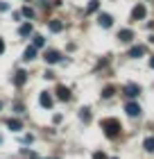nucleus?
Listing matches in <instances>:
<instances>
[{
    "label": "nucleus",
    "mask_w": 154,
    "mask_h": 159,
    "mask_svg": "<svg viewBox=\"0 0 154 159\" xmlns=\"http://www.w3.org/2000/svg\"><path fill=\"white\" fill-rule=\"evenodd\" d=\"M102 129H104V134L109 136V139H116V136L120 134V120L118 118H104L102 120Z\"/></svg>",
    "instance_id": "obj_1"
},
{
    "label": "nucleus",
    "mask_w": 154,
    "mask_h": 159,
    "mask_svg": "<svg viewBox=\"0 0 154 159\" xmlns=\"http://www.w3.org/2000/svg\"><path fill=\"white\" fill-rule=\"evenodd\" d=\"M125 111H127V116L136 118V116H141V105L138 102H127L125 105Z\"/></svg>",
    "instance_id": "obj_2"
},
{
    "label": "nucleus",
    "mask_w": 154,
    "mask_h": 159,
    "mask_svg": "<svg viewBox=\"0 0 154 159\" xmlns=\"http://www.w3.org/2000/svg\"><path fill=\"white\" fill-rule=\"evenodd\" d=\"M145 14H147L145 5H136L134 9H131V20H141V18H145Z\"/></svg>",
    "instance_id": "obj_3"
},
{
    "label": "nucleus",
    "mask_w": 154,
    "mask_h": 159,
    "mask_svg": "<svg viewBox=\"0 0 154 159\" xmlns=\"http://www.w3.org/2000/svg\"><path fill=\"white\" fill-rule=\"evenodd\" d=\"M39 102H41V107H43V109H50V107H52V102H55V100H52V96H50L48 91H43L41 96H39Z\"/></svg>",
    "instance_id": "obj_4"
},
{
    "label": "nucleus",
    "mask_w": 154,
    "mask_h": 159,
    "mask_svg": "<svg viewBox=\"0 0 154 159\" xmlns=\"http://www.w3.org/2000/svg\"><path fill=\"white\" fill-rule=\"evenodd\" d=\"M43 59H46L48 64H57V61H61V55L57 52V50H46V55H43Z\"/></svg>",
    "instance_id": "obj_5"
},
{
    "label": "nucleus",
    "mask_w": 154,
    "mask_h": 159,
    "mask_svg": "<svg viewBox=\"0 0 154 159\" xmlns=\"http://www.w3.org/2000/svg\"><path fill=\"white\" fill-rule=\"evenodd\" d=\"M138 93H141V86H138V84H127V86H125V96H127V98H136Z\"/></svg>",
    "instance_id": "obj_6"
},
{
    "label": "nucleus",
    "mask_w": 154,
    "mask_h": 159,
    "mask_svg": "<svg viewBox=\"0 0 154 159\" xmlns=\"http://www.w3.org/2000/svg\"><path fill=\"white\" fill-rule=\"evenodd\" d=\"M57 98H59V100H70V89L64 86V84H59V86H57Z\"/></svg>",
    "instance_id": "obj_7"
},
{
    "label": "nucleus",
    "mask_w": 154,
    "mask_h": 159,
    "mask_svg": "<svg viewBox=\"0 0 154 159\" xmlns=\"http://www.w3.org/2000/svg\"><path fill=\"white\" fill-rule=\"evenodd\" d=\"M25 82H27V73H25V70H16V75H14V84L23 86Z\"/></svg>",
    "instance_id": "obj_8"
},
{
    "label": "nucleus",
    "mask_w": 154,
    "mask_h": 159,
    "mask_svg": "<svg viewBox=\"0 0 154 159\" xmlns=\"http://www.w3.org/2000/svg\"><path fill=\"white\" fill-rule=\"evenodd\" d=\"M143 55H145V46H131L129 48V57H134V59H138Z\"/></svg>",
    "instance_id": "obj_9"
},
{
    "label": "nucleus",
    "mask_w": 154,
    "mask_h": 159,
    "mask_svg": "<svg viewBox=\"0 0 154 159\" xmlns=\"http://www.w3.org/2000/svg\"><path fill=\"white\" fill-rule=\"evenodd\" d=\"M98 23H100L102 27H111V25H113V18L109 16V14H100V16H98Z\"/></svg>",
    "instance_id": "obj_10"
},
{
    "label": "nucleus",
    "mask_w": 154,
    "mask_h": 159,
    "mask_svg": "<svg viewBox=\"0 0 154 159\" xmlns=\"http://www.w3.org/2000/svg\"><path fill=\"white\" fill-rule=\"evenodd\" d=\"M23 59H25V61H32V59H36V48H34V46L25 48V52H23Z\"/></svg>",
    "instance_id": "obj_11"
},
{
    "label": "nucleus",
    "mask_w": 154,
    "mask_h": 159,
    "mask_svg": "<svg viewBox=\"0 0 154 159\" xmlns=\"http://www.w3.org/2000/svg\"><path fill=\"white\" fill-rule=\"evenodd\" d=\"M118 39L125 41V43H129L131 39H134V32H131V30H120V32H118Z\"/></svg>",
    "instance_id": "obj_12"
},
{
    "label": "nucleus",
    "mask_w": 154,
    "mask_h": 159,
    "mask_svg": "<svg viewBox=\"0 0 154 159\" xmlns=\"http://www.w3.org/2000/svg\"><path fill=\"white\" fill-rule=\"evenodd\" d=\"M7 127H9L11 132H18V129H23V123L16 120V118H9V120H7Z\"/></svg>",
    "instance_id": "obj_13"
},
{
    "label": "nucleus",
    "mask_w": 154,
    "mask_h": 159,
    "mask_svg": "<svg viewBox=\"0 0 154 159\" xmlns=\"http://www.w3.org/2000/svg\"><path fill=\"white\" fill-rule=\"evenodd\" d=\"M32 32H34L32 23H25V25H20V30H18V34H20V37H30Z\"/></svg>",
    "instance_id": "obj_14"
},
{
    "label": "nucleus",
    "mask_w": 154,
    "mask_h": 159,
    "mask_svg": "<svg viewBox=\"0 0 154 159\" xmlns=\"http://www.w3.org/2000/svg\"><path fill=\"white\" fill-rule=\"evenodd\" d=\"M50 30H52V32H61V30H64V23H61L59 18L50 20Z\"/></svg>",
    "instance_id": "obj_15"
},
{
    "label": "nucleus",
    "mask_w": 154,
    "mask_h": 159,
    "mask_svg": "<svg viewBox=\"0 0 154 159\" xmlns=\"http://www.w3.org/2000/svg\"><path fill=\"white\" fill-rule=\"evenodd\" d=\"M143 148L147 150V152H154V136H147V139L143 141Z\"/></svg>",
    "instance_id": "obj_16"
},
{
    "label": "nucleus",
    "mask_w": 154,
    "mask_h": 159,
    "mask_svg": "<svg viewBox=\"0 0 154 159\" xmlns=\"http://www.w3.org/2000/svg\"><path fill=\"white\" fill-rule=\"evenodd\" d=\"M32 46L34 48H43V46H46V39H43L41 34H34V43H32Z\"/></svg>",
    "instance_id": "obj_17"
},
{
    "label": "nucleus",
    "mask_w": 154,
    "mask_h": 159,
    "mask_svg": "<svg viewBox=\"0 0 154 159\" xmlns=\"http://www.w3.org/2000/svg\"><path fill=\"white\" fill-rule=\"evenodd\" d=\"M79 118H82L84 123H89V120H91V111L86 109V107H84V109H79Z\"/></svg>",
    "instance_id": "obj_18"
},
{
    "label": "nucleus",
    "mask_w": 154,
    "mask_h": 159,
    "mask_svg": "<svg viewBox=\"0 0 154 159\" xmlns=\"http://www.w3.org/2000/svg\"><path fill=\"white\" fill-rule=\"evenodd\" d=\"M98 7H100V0H91V2H89V7H86V11H98Z\"/></svg>",
    "instance_id": "obj_19"
},
{
    "label": "nucleus",
    "mask_w": 154,
    "mask_h": 159,
    "mask_svg": "<svg viewBox=\"0 0 154 159\" xmlns=\"http://www.w3.org/2000/svg\"><path fill=\"white\" fill-rule=\"evenodd\" d=\"M20 14H23L25 18H34V9H30V7H23V11H20Z\"/></svg>",
    "instance_id": "obj_20"
},
{
    "label": "nucleus",
    "mask_w": 154,
    "mask_h": 159,
    "mask_svg": "<svg viewBox=\"0 0 154 159\" xmlns=\"http://www.w3.org/2000/svg\"><path fill=\"white\" fill-rule=\"evenodd\" d=\"M113 91H116L113 86H107V89L102 91V98H111V96H113Z\"/></svg>",
    "instance_id": "obj_21"
},
{
    "label": "nucleus",
    "mask_w": 154,
    "mask_h": 159,
    "mask_svg": "<svg viewBox=\"0 0 154 159\" xmlns=\"http://www.w3.org/2000/svg\"><path fill=\"white\" fill-rule=\"evenodd\" d=\"M93 159H107V155H104V152H100V150H98V152H93Z\"/></svg>",
    "instance_id": "obj_22"
},
{
    "label": "nucleus",
    "mask_w": 154,
    "mask_h": 159,
    "mask_svg": "<svg viewBox=\"0 0 154 159\" xmlns=\"http://www.w3.org/2000/svg\"><path fill=\"white\" fill-rule=\"evenodd\" d=\"M23 141H25V143H32V141H34V136H32V134H27V136H23Z\"/></svg>",
    "instance_id": "obj_23"
},
{
    "label": "nucleus",
    "mask_w": 154,
    "mask_h": 159,
    "mask_svg": "<svg viewBox=\"0 0 154 159\" xmlns=\"http://www.w3.org/2000/svg\"><path fill=\"white\" fill-rule=\"evenodd\" d=\"M43 77H46V80H52V77H55V73H52V70H46V75H43Z\"/></svg>",
    "instance_id": "obj_24"
},
{
    "label": "nucleus",
    "mask_w": 154,
    "mask_h": 159,
    "mask_svg": "<svg viewBox=\"0 0 154 159\" xmlns=\"http://www.w3.org/2000/svg\"><path fill=\"white\" fill-rule=\"evenodd\" d=\"M7 9H9V5H7V2H0V11H7Z\"/></svg>",
    "instance_id": "obj_25"
},
{
    "label": "nucleus",
    "mask_w": 154,
    "mask_h": 159,
    "mask_svg": "<svg viewBox=\"0 0 154 159\" xmlns=\"http://www.w3.org/2000/svg\"><path fill=\"white\" fill-rule=\"evenodd\" d=\"M2 52H5V41L0 39V55H2Z\"/></svg>",
    "instance_id": "obj_26"
},
{
    "label": "nucleus",
    "mask_w": 154,
    "mask_h": 159,
    "mask_svg": "<svg viewBox=\"0 0 154 159\" xmlns=\"http://www.w3.org/2000/svg\"><path fill=\"white\" fill-rule=\"evenodd\" d=\"M150 66H152V68H154V57H152V59H150Z\"/></svg>",
    "instance_id": "obj_27"
},
{
    "label": "nucleus",
    "mask_w": 154,
    "mask_h": 159,
    "mask_svg": "<svg viewBox=\"0 0 154 159\" xmlns=\"http://www.w3.org/2000/svg\"><path fill=\"white\" fill-rule=\"evenodd\" d=\"M0 143H2V136H0Z\"/></svg>",
    "instance_id": "obj_28"
},
{
    "label": "nucleus",
    "mask_w": 154,
    "mask_h": 159,
    "mask_svg": "<svg viewBox=\"0 0 154 159\" xmlns=\"http://www.w3.org/2000/svg\"><path fill=\"white\" fill-rule=\"evenodd\" d=\"M113 159H116V157H113Z\"/></svg>",
    "instance_id": "obj_29"
}]
</instances>
